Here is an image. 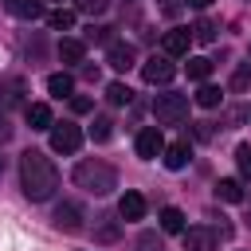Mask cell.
<instances>
[{
	"mask_svg": "<svg viewBox=\"0 0 251 251\" xmlns=\"http://www.w3.org/2000/svg\"><path fill=\"white\" fill-rule=\"evenodd\" d=\"M188 4H192V8H208L212 0H188Z\"/></svg>",
	"mask_w": 251,
	"mask_h": 251,
	"instance_id": "33",
	"label": "cell"
},
{
	"mask_svg": "<svg viewBox=\"0 0 251 251\" xmlns=\"http://www.w3.org/2000/svg\"><path fill=\"white\" fill-rule=\"evenodd\" d=\"M78 145H82V129H78V126H71V122L51 126V149H55V153H75Z\"/></svg>",
	"mask_w": 251,
	"mask_h": 251,
	"instance_id": "6",
	"label": "cell"
},
{
	"mask_svg": "<svg viewBox=\"0 0 251 251\" xmlns=\"http://www.w3.org/2000/svg\"><path fill=\"white\" fill-rule=\"evenodd\" d=\"M82 55H86L82 39H63V43H59V59H63V63H82Z\"/></svg>",
	"mask_w": 251,
	"mask_h": 251,
	"instance_id": "17",
	"label": "cell"
},
{
	"mask_svg": "<svg viewBox=\"0 0 251 251\" xmlns=\"http://www.w3.org/2000/svg\"><path fill=\"white\" fill-rule=\"evenodd\" d=\"M118 216H122V220H141V216H145V196H141V192H122Z\"/></svg>",
	"mask_w": 251,
	"mask_h": 251,
	"instance_id": "10",
	"label": "cell"
},
{
	"mask_svg": "<svg viewBox=\"0 0 251 251\" xmlns=\"http://www.w3.org/2000/svg\"><path fill=\"white\" fill-rule=\"evenodd\" d=\"M110 133H114V122H110L106 114H98L94 126H90V137H94V141H110Z\"/></svg>",
	"mask_w": 251,
	"mask_h": 251,
	"instance_id": "24",
	"label": "cell"
},
{
	"mask_svg": "<svg viewBox=\"0 0 251 251\" xmlns=\"http://www.w3.org/2000/svg\"><path fill=\"white\" fill-rule=\"evenodd\" d=\"M0 169H4V161H0Z\"/></svg>",
	"mask_w": 251,
	"mask_h": 251,
	"instance_id": "34",
	"label": "cell"
},
{
	"mask_svg": "<svg viewBox=\"0 0 251 251\" xmlns=\"http://www.w3.org/2000/svg\"><path fill=\"white\" fill-rule=\"evenodd\" d=\"M20 184H24V196H27V200H35V204L51 200L55 188H59V169H55V161H51L47 153H39V149L20 153Z\"/></svg>",
	"mask_w": 251,
	"mask_h": 251,
	"instance_id": "1",
	"label": "cell"
},
{
	"mask_svg": "<svg viewBox=\"0 0 251 251\" xmlns=\"http://www.w3.org/2000/svg\"><path fill=\"white\" fill-rule=\"evenodd\" d=\"M231 90H251V63H239L235 67V75H231Z\"/></svg>",
	"mask_w": 251,
	"mask_h": 251,
	"instance_id": "25",
	"label": "cell"
},
{
	"mask_svg": "<svg viewBox=\"0 0 251 251\" xmlns=\"http://www.w3.org/2000/svg\"><path fill=\"white\" fill-rule=\"evenodd\" d=\"M220 98H224V94H220V86H212V82H204V86L196 90V102H200L204 110H212V106H220Z\"/></svg>",
	"mask_w": 251,
	"mask_h": 251,
	"instance_id": "21",
	"label": "cell"
},
{
	"mask_svg": "<svg viewBox=\"0 0 251 251\" xmlns=\"http://www.w3.org/2000/svg\"><path fill=\"white\" fill-rule=\"evenodd\" d=\"M106 63H110L114 71H129V67L137 63V51H133L129 43H110V51H106Z\"/></svg>",
	"mask_w": 251,
	"mask_h": 251,
	"instance_id": "8",
	"label": "cell"
},
{
	"mask_svg": "<svg viewBox=\"0 0 251 251\" xmlns=\"http://www.w3.org/2000/svg\"><path fill=\"white\" fill-rule=\"evenodd\" d=\"M47 24H51L55 31H67V27H75V12H71V8H55V12L47 16Z\"/></svg>",
	"mask_w": 251,
	"mask_h": 251,
	"instance_id": "19",
	"label": "cell"
},
{
	"mask_svg": "<svg viewBox=\"0 0 251 251\" xmlns=\"http://www.w3.org/2000/svg\"><path fill=\"white\" fill-rule=\"evenodd\" d=\"M4 8H8L12 16H20V20H35V16H43V0H4Z\"/></svg>",
	"mask_w": 251,
	"mask_h": 251,
	"instance_id": "14",
	"label": "cell"
},
{
	"mask_svg": "<svg viewBox=\"0 0 251 251\" xmlns=\"http://www.w3.org/2000/svg\"><path fill=\"white\" fill-rule=\"evenodd\" d=\"M71 180H75L82 192H90V196H106V192L118 188V173H114V165H106V161H78L75 173H71Z\"/></svg>",
	"mask_w": 251,
	"mask_h": 251,
	"instance_id": "2",
	"label": "cell"
},
{
	"mask_svg": "<svg viewBox=\"0 0 251 251\" xmlns=\"http://www.w3.org/2000/svg\"><path fill=\"white\" fill-rule=\"evenodd\" d=\"M71 110H75V114H86V110H90V98H71Z\"/></svg>",
	"mask_w": 251,
	"mask_h": 251,
	"instance_id": "32",
	"label": "cell"
},
{
	"mask_svg": "<svg viewBox=\"0 0 251 251\" xmlns=\"http://www.w3.org/2000/svg\"><path fill=\"white\" fill-rule=\"evenodd\" d=\"M106 98H110L114 106H126V102L133 98V90H129L126 82H110V86H106Z\"/></svg>",
	"mask_w": 251,
	"mask_h": 251,
	"instance_id": "23",
	"label": "cell"
},
{
	"mask_svg": "<svg viewBox=\"0 0 251 251\" xmlns=\"http://www.w3.org/2000/svg\"><path fill=\"white\" fill-rule=\"evenodd\" d=\"M0 98L4 102H20L24 98V82L20 78H0Z\"/></svg>",
	"mask_w": 251,
	"mask_h": 251,
	"instance_id": "22",
	"label": "cell"
},
{
	"mask_svg": "<svg viewBox=\"0 0 251 251\" xmlns=\"http://www.w3.org/2000/svg\"><path fill=\"white\" fill-rule=\"evenodd\" d=\"M27 126H31V129H51V126H55V118H51V106H43V102H31V106H27Z\"/></svg>",
	"mask_w": 251,
	"mask_h": 251,
	"instance_id": "15",
	"label": "cell"
},
{
	"mask_svg": "<svg viewBox=\"0 0 251 251\" xmlns=\"http://www.w3.org/2000/svg\"><path fill=\"white\" fill-rule=\"evenodd\" d=\"M188 43H192V35H188V31H165L161 51H165L169 59H180V55H188Z\"/></svg>",
	"mask_w": 251,
	"mask_h": 251,
	"instance_id": "9",
	"label": "cell"
},
{
	"mask_svg": "<svg viewBox=\"0 0 251 251\" xmlns=\"http://www.w3.org/2000/svg\"><path fill=\"white\" fill-rule=\"evenodd\" d=\"M47 90H51L55 98H67V94L75 90V78H71V75H51V78H47Z\"/></svg>",
	"mask_w": 251,
	"mask_h": 251,
	"instance_id": "18",
	"label": "cell"
},
{
	"mask_svg": "<svg viewBox=\"0 0 251 251\" xmlns=\"http://www.w3.org/2000/svg\"><path fill=\"white\" fill-rule=\"evenodd\" d=\"M8 137H12V118H8L4 110H0V145H4Z\"/></svg>",
	"mask_w": 251,
	"mask_h": 251,
	"instance_id": "31",
	"label": "cell"
},
{
	"mask_svg": "<svg viewBox=\"0 0 251 251\" xmlns=\"http://www.w3.org/2000/svg\"><path fill=\"white\" fill-rule=\"evenodd\" d=\"M137 251H165V243H161V235H157V231H141Z\"/></svg>",
	"mask_w": 251,
	"mask_h": 251,
	"instance_id": "27",
	"label": "cell"
},
{
	"mask_svg": "<svg viewBox=\"0 0 251 251\" xmlns=\"http://www.w3.org/2000/svg\"><path fill=\"white\" fill-rule=\"evenodd\" d=\"M216 200H224V204H239V200H243V184H239L235 176L216 180Z\"/></svg>",
	"mask_w": 251,
	"mask_h": 251,
	"instance_id": "13",
	"label": "cell"
},
{
	"mask_svg": "<svg viewBox=\"0 0 251 251\" xmlns=\"http://www.w3.org/2000/svg\"><path fill=\"white\" fill-rule=\"evenodd\" d=\"M55 227H59V231H78V227H82L78 204H59V208H55Z\"/></svg>",
	"mask_w": 251,
	"mask_h": 251,
	"instance_id": "11",
	"label": "cell"
},
{
	"mask_svg": "<svg viewBox=\"0 0 251 251\" xmlns=\"http://www.w3.org/2000/svg\"><path fill=\"white\" fill-rule=\"evenodd\" d=\"M137 157L141 161H157L161 153H165V137H161V126H145L141 133H137Z\"/></svg>",
	"mask_w": 251,
	"mask_h": 251,
	"instance_id": "4",
	"label": "cell"
},
{
	"mask_svg": "<svg viewBox=\"0 0 251 251\" xmlns=\"http://www.w3.org/2000/svg\"><path fill=\"white\" fill-rule=\"evenodd\" d=\"M188 35H192L196 43H212V39H216V24H212V20H196Z\"/></svg>",
	"mask_w": 251,
	"mask_h": 251,
	"instance_id": "20",
	"label": "cell"
},
{
	"mask_svg": "<svg viewBox=\"0 0 251 251\" xmlns=\"http://www.w3.org/2000/svg\"><path fill=\"white\" fill-rule=\"evenodd\" d=\"M173 75H176V67L169 63V55H153L149 63H141V78L149 82V86H165V82H173Z\"/></svg>",
	"mask_w": 251,
	"mask_h": 251,
	"instance_id": "5",
	"label": "cell"
},
{
	"mask_svg": "<svg viewBox=\"0 0 251 251\" xmlns=\"http://www.w3.org/2000/svg\"><path fill=\"white\" fill-rule=\"evenodd\" d=\"M110 8V0H78V12H90V16H102Z\"/></svg>",
	"mask_w": 251,
	"mask_h": 251,
	"instance_id": "29",
	"label": "cell"
},
{
	"mask_svg": "<svg viewBox=\"0 0 251 251\" xmlns=\"http://www.w3.org/2000/svg\"><path fill=\"white\" fill-rule=\"evenodd\" d=\"M208 75H212V63H208V59H188V78L204 82Z\"/></svg>",
	"mask_w": 251,
	"mask_h": 251,
	"instance_id": "26",
	"label": "cell"
},
{
	"mask_svg": "<svg viewBox=\"0 0 251 251\" xmlns=\"http://www.w3.org/2000/svg\"><path fill=\"white\" fill-rule=\"evenodd\" d=\"M161 231L180 235V231H184V212H180V208H165V212H161Z\"/></svg>",
	"mask_w": 251,
	"mask_h": 251,
	"instance_id": "16",
	"label": "cell"
},
{
	"mask_svg": "<svg viewBox=\"0 0 251 251\" xmlns=\"http://www.w3.org/2000/svg\"><path fill=\"white\" fill-rule=\"evenodd\" d=\"M180 239H184V251H216V231L208 227H184Z\"/></svg>",
	"mask_w": 251,
	"mask_h": 251,
	"instance_id": "7",
	"label": "cell"
},
{
	"mask_svg": "<svg viewBox=\"0 0 251 251\" xmlns=\"http://www.w3.org/2000/svg\"><path fill=\"white\" fill-rule=\"evenodd\" d=\"M153 118L161 126H180L188 118V94H157L153 98Z\"/></svg>",
	"mask_w": 251,
	"mask_h": 251,
	"instance_id": "3",
	"label": "cell"
},
{
	"mask_svg": "<svg viewBox=\"0 0 251 251\" xmlns=\"http://www.w3.org/2000/svg\"><path fill=\"white\" fill-rule=\"evenodd\" d=\"M98 239H118V224H114V220H106V224L98 227Z\"/></svg>",
	"mask_w": 251,
	"mask_h": 251,
	"instance_id": "30",
	"label": "cell"
},
{
	"mask_svg": "<svg viewBox=\"0 0 251 251\" xmlns=\"http://www.w3.org/2000/svg\"><path fill=\"white\" fill-rule=\"evenodd\" d=\"M235 161H239V173L251 180V145H239L235 149Z\"/></svg>",
	"mask_w": 251,
	"mask_h": 251,
	"instance_id": "28",
	"label": "cell"
},
{
	"mask_svg": "<svg viewBox=\"0 0 251 251\" xmlns=\"http://www.w3.org/2000/svg\"><path fill=\"white\" fill-rule=\"evenodd\" d=\"M192 161V149H188V141H173V145H165V165L176 173V169H184Z\"/></svg>",
	"mask_w": 251,
	"mask_h": 251,
	"instance_id": "12",
	"label": "cell"
}]
</instances>
